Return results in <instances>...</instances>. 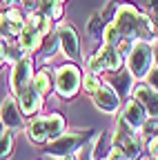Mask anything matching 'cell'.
<instances>
[{"label": "cell", "instance_id": "6da1fadb", "mask_svg": "<svg viewBox=\"0 0 158 160\" xmlns=\"http://www.w3.org/2000/svg\"><path fill=\"white\" fill-rule=\"evenodd\" d=\"M67 131V120L63 113H49V116H33L27 125V136L38 145L51 142L58 136Z\"/></svg>", "mask_w": 158, "mask_h": 160}, {"label": "cell", "instance_id": "7a4b0ae2", "mask_svg": "<svg viewBox=\"0 0 158 160\" xmlns=\"http://www.w3.org/2000/svg\"><path fill=\"white\" fill-rule=\"evenodd\" d=\"M125 67H127V71L131 73L134 80L143 82L147 78V73L151 71V67H154L151 42H147V40H136L131 45V49H129V53L125 56Z\"/></svg>", "mask_w": 158, "mask_h": 160}, {"label": "cell", "instance_id": "3957f363", "mask_svg": "<svg viewBox=\"0 0 158 160\" xmlns=\"http://www.w3.org/2000/svg\"><path fill=\"white\" fill-rule=\"evenodd\" d=\"M94 136L91 129H76V131H65L63 136H58L51 142H45V153L47 156H56V158H63V156H69V153H76L85 142H89Z\"/></svg>", "mask_w": 158, "mask_h": 160}, {"label": "cell", "instance_id": "277c9868", "mask_svg": "<svg viewBox=\"0 0 158 160\" xmlns=\"http://www.w3.org/2000/svg\"><path fill=\"white\" fill-rule=\"evenodd\" d=\"M80 85H83V73L74 62H65L56 69L54 87H56V93L60 98H65V100L76 98V93L80 91Z\"/></svg>", "mask_w": 158, "mask_h": 160}, {"label": "cell", "instance_id": "5b68a950", "mask_svg": "<svg viewBox=\"0 0 158 160\" xmlns=\"http://www.w3.org/2000/svg\"><path fill=\"white\" fill-rule=\"evenodd\" d=\"M111 145L120 147L123 153L127 156V160H136L138 156L143 153V147H145V142H143V138L138 136V131L127 127L123 118L116 120V131L111 136Z\"/></svg>", "mask_w": 158, "mask_h": 160}, {"label": "cell", "instance_id": "8992f818", "mask_svg": "<svg viewBox=\"0 0 158 160\" xmlns=\"http://www.w3.org/2000/svg\"><path fill=\"white\" fill-rule=\"evenodd\" d=\"M138 9L136 5L131 2H120L116 5V11L111 16V22L116 25V29L120 31L123 38H129V40H136V27H138Z\"/></svg>", "mask_w": 158, "mask_h": 160}, {"label": "cell", "instance_id": "52a82bcc", "mask_svg": "<svg viewBox=\"0 0 158 160\" xmlns=\"http://www.w3.org/2000/svg\"><path fill=\"white\" fill-rule=\"evenodd\" d=\"M33 73H36V71H33V58H31V56H25V58L18 60V62H13L11 76H9V89H11V96L20 93L25 87H29Z\"/></svg>", "mask_w": 158, "mask_h": 160}, {"label": "cell", "instance_id": "ba28073f", "mask_svg": "<svg viewBox=\"0 0 158 160\" xmlns=\"http://www.w3.org/2000/svg\"><path fill=\"white\" fill-rule=\"evenodd\" d=\"M56 36H58V42H60V51L71 62H78L83 58V51H80V40H78L76 29L67 22H60V25H56Z\"/></svg>", "mask_w": 158, "mask_h": 160}, {"label": "cell", "instance_id": "9c48e42d", "mask_svg": "<svg viewBox=\"0 0 158 160\" xmlns=\"http://www.w3.org/2000/svg\"><path fill=\"white\" fill-rule=\"evenodd\" d=\"M91 100H94V105L105 113H118L120 111V105H123L120 93L111 87V82H103L91 93Z\"/></svg>", "mask_w": 158, "mask_h": 160}, {"label": "cell", "instance_id": "30bf717a", "mask_svg": "<svg viewBox=\"0 0 158 160\" xmlns=\"http://www.w3.org/2000/svg\"><path fill=\"white\" fill-rule=\"evenodd\" d=\"M23 29H25V11L9 7L7 11L0 13V38L5 40L18 38Z\"/></svg>", "mask_w": 158, "mask_h": 160}, {"label": "cell", "instance_id": "8fae6325", "mask_svg": "<svg viewBox=\"0 0 158 160\" xmlns=\"http://www.w3.org/2000/svg\"><path fill=\"white\" fill-rule=\"evenodd\" d=\"M129 96L136 98L138 102L145 107V111H147L149 118H156L158 120V91L156 89H151L147 82H136L131 87Z\"/></svg>", "mask_w": 158, "mask_h": 160}, {"label": "cell", "instance_id": "7c38bea8", "mask_svg": "<svg viewBox=\"0 0 158 160\" xmlns=\"http://www.w3.org/2000/svg\"><path fill=\"white\" fill-rule=\"evenodd\" d=\"M0 122H3L5 129L13 131V129H23L25 122H23V111L16 102V96H7L0 105Z\"/></svg>", "mask_w": 158, "mask_h": 160}, {"label": "cell", "instance_id": "4fadbf2b", "mask_svg": "<svg viewBox=\"0 0 158 160\" xmlns=\"http://www.w3.org/2000/svg\"><path fill=\"white\" fill-rule=\"evenodd\" d=\"M94 53H96V58H98V60H100L103 71H107V73H116V71H120V69L125 67V56L118 51L116 47L100 45Z\"/></svg>", "mask_w": 158, "mask_h": 160}, {"label": "cell", "instance_id": "5bb4252c", "mask_svg": "<svg viewBox=\"0 0 158 160\" xmlns=\"http://www.w3.org/2000/svg\"><path fill=\"white\" fill-rule=\"evenodd\" d=\"M120 118L125 120L127 127H131L134 131H140V127L145 125V120H147L149 116H147L145 107L138 102L136 98H129L127 102H125V107H123V116H120Z\"/></svg>", "mask_w": 158, "mask_h": 160}, {"label": "cell", "instance_id": "9a60e30c", "mask_svg": "<svg viewBox=\"0 0 158 160\" xmlns=\"http://www.w3.org/2000/svg\"><path fill=\"white\" fill-rule=\"evenodd\" d=\"M16 102H18V107H20L23 116H29V118H33L38 111L43 109V98L36 93V89L31 85L25 87L20 93H16Z\"/></svg>", "mask_w": 158, "mask_h": 160}, {"label": "cell", "instance_id": "2e32d148", "mask_svg": "<svg viewBox=\"0 0 158 160\" xmlns=\"http://www.w3.org/2000/svg\"><path fill=\"white\" fill-rule=\"evenodd\" d=\"M16 40H18V45L25 49V53H36L38 49L43 47L45 36H43L40 31H36V29H31V27L25 25V29L20 31V36H18Z\"/></svg>", "mask_w": 158, "mask_h": 160}, {"label": "cell", "instance_id": "e0dca14e", "mask_svg": "<svg viewBox=\"0 0 158 160\" xmlns=\"http://www.w3.org/2000/svg\"><path fill=\"white\" fill-rule=\"evenodd\" d=\"M31 87L36 89V93L40 96V98H47L51 93V89H54V73L47 67L38 69L33 73V78H31Z\"/></svg>", "mask_w": 158, "mask_h": 160}, {"label": "cell", "instance_id": "ac0fdd59", "mask_svg": "<svg viewBox=\"0 0 158 160\" xmlns=\"http://www.w3.org/2000/svg\"><path fill=\"white\" fill-rule=\"evenodd\" d=\"M25 25L27 27H31V29H36V31H40L43 36H47V33H51L54 31V22L47 18V16H43L40 11H36V13H25Z\"/></svg>", "mask_w": 158, "mask_h": 160}, {"label": "cell", "instance_id": "d6986e66", "mask_svg": "<svg viewBox=\"0 0 158 160\" xmlns=\"http://www.w3.org/2000/svg\"><path fill=\"white\" fill-rule=\"evenodd\" d=\"M38 51H40L43 60H51L58 51H60V42H58V36H56V27H54V31H51V33H47V36H45L43 47L38 49Z\"/></svg>", "mask_w": 158, "mask_h": 160}, {"label": "cell", "instance_id": "ffe728a7", "mask_svg": "<svg viewBox=\"0 0 158 160\" xmlns=\"http://www.w3.org/2000/svg\"><path fill=\"white\" fill-rule=\"evenodd\" d=\"M40 11L43 16H47L51 22H58V20H63V13H65V9H63V2H56V0H43V5H40Z\"/></svg>", "mask_w": 158, "mask_h": 160}, {"label": "cell", "instance_id": "44dd1931", "mask_svg": "<svg viewBox=\"0 0 158 160\" xmlns=\"http://www.w3.org/2000/svg\"><path fill=\"white\" fill-rule=\"evenodd\" d=\"M100 40H103V45H107V47H116V45L123 40L120 31L116 29V25L111 22V20H109V22H107L105 27H103V36H100Z\"/></svg>", "mask_w": 158, "mask_h": 160}, {"label": "cell", "instance_id": "7402d4cb", "mask_svg": "<svg viewBox=\"0 0 158 160\" xmlns=\"http://www.w3.org/2000/svg\"><path fill=\"white\" fill-rule=\"evenodd\" d=\"M105 82V80L100 78V73H91V71H85L83 73V85H80V89H85L89 96L98 89V87H100Z\"/></svg>", "mask_w": 158, "mask_h": 160}, {"label": "cell", "instance_id": "603a6c76", "mask_svg": "<svg viewBox=\"0 0 158 160\" xmlns=\"http://www.w3.org/2000/svg\"><path fill=\"white\" fill-rule=\"evenodd\" d=\"M5 53H7V62H18L20 58H25V56H29V53H25V49L18 45V40L13 42V40H7V49H5Z\"/></svg>", "mask_w": 158, "mask_h": 160}, {"label": "cell", "instance_id": "cb8c5ba5", "mask_svg": "<svg viewBox=\"0 0 158 160\" xmlns=\"http://www.w3.org/2000/svg\"><path fill=\"white\" fill-rule=\"evenodd\" d=\"M11 153H13V133L5 131L0 138V160H9Z\"/></svg>", "mask_w": 158, "mask_h": 160}, {"label": "cell", "instance_id": "d4e9b609", "mask_svg": "<svg viewBox=\"0 0 158 160\" xmlns=\"http://www.w3.org/2000/svg\"><path fill=\"white\" fill-rule=\"evenodd\" d=\"M103 27H105L103 16H98V13H96V16L89 20V29H87V31H89V36H91L94 40H98V38L103 36Z\"/></svg>", "mask_w": 158, "mask_h": 160}, {"label": "cell", "instance_id": "484cf974", "mask_svg": "<svg viewBox=\"0 0 158 160\" xmlns=\"http://www.w3.org/2000/svg\"><path fill=\"white\" fill-rule=\"evenodd\" d=\"M158 133V120L156 118H147L145 120V125L140 127V131H138V136H140V138H151V136H156Z\"/></svg>", "mask_w": 158, "mask_h": 160}, {"label": "cell", "instance_id": "4316f807", "mask_svg": "<svg viewBox=\"0 0 158 160\" xmlns=\"http://www.w3.org/2000/svg\"><path fill=\"white\" fill-rule=\"evenodd\" d=\"M143 151H145L147 156H151L154 160H158V133L145 140V147H143Z\"/></svg>", "mask_w": 158, "mask_h": 160}, {"label": "cell", "instance_id": "83f0119b", "mask_svg": "<svg viewBox=\"0 0 158 160\" xmlns=\"http://www.w3.org/2000/svg\"><path fill=\"white\" fill-rule=\"evenodd\" d=\"M20 5H23V11L25 13H36L38 9H40L43 0H20Z\"/></svg>", "mask_w": 158, "mask_h": 160}, {"label": "cell", "instance_id": "f1b7e54d", "mask_svg": "<svg viewBox=\"0 0 158 160\" xmlns=\"http://www.w3.org/2000/svg\"><path fill=\"white\" fill-rule=\"evenodd\" d=\"M107 160H127V156L123 153V149L120 147H116V145H111L109 149H107Z\"/></svg>", "mask_w": 158, "mask_h": 160}, {"label": "cell", "instance_id": "f546056e", "mask_svg": "<svg viewBox=\"0 0 158 160\" xmlns=\"http://www.w3.org/2000/svg\"><path fill=\"white\" fill-rule=\"evenodd\" d=\"M143 82H147L151 89H156V91H158V67H151V71L147 73V78L143 80Z\"/></svg>", "mask_w": 158, "mask_h": 160}, {"label": "cell", "instance_id": "4dcf8cb0", "mask_svg": "<svg viewBox=\"0 0 158 160\" xmlns=\"http://www.w3.org/2000/svg\"><path fill=\"white\" fill-rule=\"evenodd\" d=\"M5 49H7V40L0 38V69L7 65V53H5Z\"/></svg>", "mask_w": 158, "mask_h": 160}, {"label": "cell", "instance_id": "1f68e13d", "mask_svg": "<svg viewBox=\"0 0 158 160\" xmlns=\"http://www.w3.org/2000/svg\"><path fill=\"white\" fill-rule=\"evenodd\" d=\"M151 56H154V67H158V38L151 40Z\"/></svg>", "mask_w": 158, "mask_h": 160}, {"label": "cell", "instance_id": "d6a6232c", "mask_svg": "<svg viewBox=\"0 0 158 160\" xmlns=\"http://www.w3.org/2000/svg\"><path fill=\"white\" fill-rule=\"evenodd\" d=\"M58 160H78L76 153H69V156H63V158H58Z\"/></svg>", "mask_w": 158, "mask_h": 160}, {"label": "cell", "instance_id": "836d02e7", "mask_svg": "<svg viewBox=\"0 0 158 160\" xmlns=\"http://www.w3.org/2000/svg\"><path fill=\"white\" fill-rule=\"evenodd\" d=\"M3 2H5L7 7H13V5H18V2H20V0H3Z\"/></svg>", "mask_w": 158, "mask_h": 160}, {"label": "cell", "instance_id": "e575fe53", "mask_svg": "<svg viewBox=\"0 0 158 160\" xmlns=\"http://www.w3.org/2000/svg\"><path fill=\"white\" fill-rule=\"evenodd\" d=\"M136 160H154V158H151V156H147V153H140V156H138Z\"/></svg>", "mask_w": 158, "mask_h": 160}, {"label": "cell", "instance_id": "d590c367", "mask_svg": "<svg viewBox=\"0 0 158 160\" xmlns=\"http://www.w3.org/2000/svg\"><path fill=\"white\" fill-rule=\"evenodd\" d=\"M3 133H5V127H3V122H0V138H3Z\"/></svg>", "mask_w": 158, "mask_h": 160}, {"label": "cell", "instance_id": "8d00e7d4", "mask_svg": "<svg viewBox=\"0 0 158 160\" xmlns=\"http://www.w3.org/2000/svg\"><path fill=\"white\" fill-rule=\"evenodd\" d=\"M56 2H63V5H65V2H67V0H56Z\"/></svg>", "mask_w": 158, "mask_h": 160}, {"label": "cell", "instance_id": "74e56055", "mask_svg": "<svg viewBox=\"0 0 158 160\" xmlns=\"http://www.w3.org/2000/svg\"><path fill=\"white\" fill-rule=\"evenodd\" d=\"M98 160H107V156H103V158H98Z\"/></svg>", "mask_w": 158, "mask_h": 160}, {"label": "cell", "instance_id": "f35d334b", "mask_svg": "<svg viewBox=\"0 0 158 160\" xmlns=\"http://www.w3.org/2000/svg\"><path fill=\"white\" fill-rule=\"evenodd\" d=\"M156 18H158V16H156Z\"/></svg>", "mask_w": 158, "mask_h": 160}]
</instances>
